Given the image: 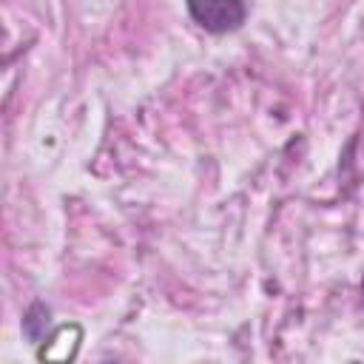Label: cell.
I'll use <instances>...</instances> for the list:
<instances>
[{
	"instance_id": "obj_2",
	"label": "cell",
	"mask_w": 364,
	"mask_h": 364,
	"mask_svg": "<svg viewBox=\"0 0 364 364\" xmlns=\"http://www.w3.org/2000/svg\"><path fill=\"white\" fill-rule=\"evenodd\" d=\"M77 330H80L77 324H63V327H57V330H54V336L46 341V347H40L37 358H40V361H46V358H54V361H71V358L77 355L80 341L65 344V338H68L71 333H77Z\"/></svg>"
},
{
	"instance_id": "obj_1",
	"label": "cell",
	"mask_w": 364,
	"mask_h": 364,
	"mask_svg": "<svg viewBox=\"0 0 364 364\" xmlns=\"http://www.w3.org/2000/svg\"><path fill=\"white\" fill-rule=\"evenodd\" d=\"M185 3L193 23L210 34L236 31L247 17L245 0H185Z\"/></svg>"
},
{
	"instance_id": "obj_3",
	"label": "cell",
	"mask_w": 364,
	"mask_h": 364,
	"mask_svg": "<svg viewBox=\"0 0 364 364\" xmlns=\"http://www.w3.org/2000/svg\"><path fill=\"white\" fill-rule=\"evenodd\" d=\"M46 327H48V307L37 301V304L28 307V313L23 318V330H26V336L31 341H40L46 336Z\"/></svg>"
},
{
	"instance_id": "obj_4",
	"label": "cell",
	"mask_w": 364,
	"mask_h": 364,
	"mask_svg": "<svg viewBox=\"0 0 364 364\" xmlns=\"http://www.w3.org/2000/svg\"><path fill=\"white\" fill-rule=\"evenodd\" d=\"M361 290H364V284H361Z\"/></svg>"
}]
</instances>
